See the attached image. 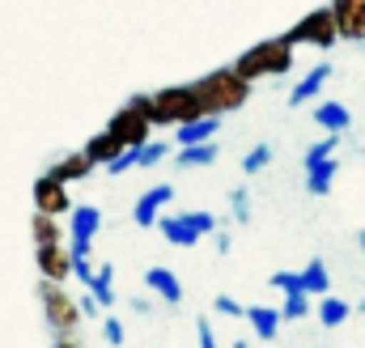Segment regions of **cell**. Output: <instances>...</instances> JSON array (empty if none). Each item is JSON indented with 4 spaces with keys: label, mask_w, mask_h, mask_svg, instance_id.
Returning <instances> with one entry per match:
<instances>
[{
    "label": "cell",
    "mask_w": 365,
    "mask_h": 348,
    "mask_svg": "<svg viewBox=\"0 0 365 348\" xmlns=\"http://www.w3.org/2000/svg\"><path fill=\"white\" fill-rule=\"evenodd\" d=\"M51 348H81V340H77V332H56Z\"/></svg>",
    "instance_id": "cell-39"
},
{
    "label": "cell",
    "mask_w": 365,
    "mask_h": 348,
    "mask_svg": "<svg viewBox=\"0 0 365 348\" xmlns=\"http://www.w3.org/2000/svg\"><path fill=\"white\" fill-rule=\"evenodd\" d=\"M230 217H234L238 225H251V191H247V187H234V191H230Z\"/></svg>",
    "instance_id": "cell-30"
},
{
    "label": "cell",
    "mask_w": 365,
    "mask_h": 348,
    "mask_svg": "<svg viewBox=\"0 0 365 348\" xmlns=\"http://www.w3.org/2000/svg\"><path fill=\"white\" fill-rule=\"evenodd\" d=\"M166 204H175V187H170V183H158V187L140 191V200L132 204V221H136L140 230H153L158 217L166 213Z\"/></svg>",
    "instance_id": "cell-10"
},
{
    "label": "cell",
    "mask_w": 365,
    "mask_h": 348,
    "mask_svg": "<svg viewBox=\"0 0 365 348\" xmlns=\"http://www.w3.org/2000/svg\"><path fill=\"white\" fill-rule=\"evenodd\" d=\"M170 153H175V140H149V145H140V153H136V166H140V170H149V166L166 162Z\"/></svg>",
    "instance_id": "cell-26"
},
{
    "label": "cell",
    "mask_w": 365,
    "mask_h": 348,
    "mask_svg": "<svg viewBox=\"0 0 365 348\" xmlns=\"http://www.w3.org/2000/svg\"><path fill=\"white\" fill-rule=\"evenodd\" d=\"M191 89L200 98V111L217 115V119H225V115H234V111H242L251 102V81H242L234 73V64L217 68V73H204L200 81H191Z\"/></svg>",
    "instance_id": "cell-1"
},
{
    "label": "cell",
    "mask_w": 365,
    "mask_h": 348,
    "mask_svg": "<svg viewBox=\"0 0 365 348\" xmlns=\"http://www.w3.org/2000/svg\"><path fill=\"white\" fill-rule=\"evenodd\" d=\"M128 306H132V314H140V319H149V314H153V302H149V297H132Z\"/></svg>",
    "instance_id": "cell-40"
},
{
    "label": "cell",
    "mask_w": 365,
    "mask_h": 348,
    "mask_svg": "<svg viewBox=\"0 0 365 348\" xmlns=\"http://www.w3.org/2000/svg\"><path fill=\"white\" fill-rule=\"evenodd\" d=\"M81 153H86V158L93 162V170H106V166H110V162L123 153V145H119V140H115V136L102 128V132H93L90 140L81 145Z\"/></svg>",
    "instance_id": "cell-17"
},
{
    "label": "cell",
    "mask_w": 365,
    "mask_h": 348,
    "mask_svg": "<svg viewBox=\"0 0 365 348\" xmlns=\"http://www.w3.org/2000/svg\"><path fill=\"white\" fill-rule=\"evenodd\" d=\"M314 123H319L323 132L344 136V132L353 128V111H349L344 102H319V106H314Z\"/></svg>",
    "instance_id": "cell-19"
},
{
    "label": "cell",
    "mask_w": 365,
    "mask_h": 348,
    "mask_svg": "<svg viewBox=\"0 0 365 348\" xmlns=\"http://www.w3.org/2000/svg\"><path fill=\"white\" fill-rule=\"evenodd\" d=\"M200 98L191 86H166V89H153L149 93V119L153 128H179V123H191L200 119Z\"/></svg>",
    "instance_id": "cell-3"
},
{
    "label": "cell",
    "mask_w": 365,
    "mask_h": 348,
    "mask_svg": "<svg viewBox=\"0 0 365 348\" xmlns=\"http://www.w3.org/2000/svg\"><path fill=\"white\" fill-rule=\"evenodd\" d=\"M327 9L336 17V34L344 43H365V0H331Z\"/></svg>",
    "instance_id": "cell-11"
},
{
    "label": "cell",
    "mask_w": 365,
    "mask_h": 348,
    "mask_svg": "<svg viewBox=\"0 0 365 348\" xmlns=\"http://www.w3.org/2000/svg\"><path fill=\"white\" fill-rule=\"evenodd\" d=\"M217 132H221V119H217V115H200V119L175 128V149H182V145H204V140H212Z\"/></svg>",
    "instance_id": "cell-16"
},
{
    "label": "cell",
    "mask_w": 365,
    "mask_h": 348,
    "mask_svg": "<svg viewBox=\"0 0 365 348\" xmlns=\"http://www.w3.org/2000/svg\"><path fill=\"white\" fill-rule=\"evenodd\" d=\"M272 145H268V140H259V145H255V149H247V158H242V174H259V170H268V166H272Z\"/></svg>",
    "instance_id": "cell-29"
},
{
    "label": "cell",
    "mask_w": 365,
    "mask_h": 348,
    "mask_svg": "<svg viewBox=\"0 0 365 348\" xmlns=\"http://www.w3.org/2000/svg\"><path fill=\"white\" fill-rule=\"evenodd\" d=\"M47 174H51V178H60V183L68 187V183H81V178H90V174H93V162L81 153V149H77V153H64L56 166H47Z\"/></svg>",
    "instance_id": "cell-20"
},
{
    "label": "cell",
    "mask_w": 365,
    "mask_h": 348,
    "mask_svg": "<svg viewBox=\"0 0 365 348\" xmlns=\"http://www.w3.org/2000/svg\"><path fill=\"white\" fill-rule=\"evenodd\" d=\"M30 200H34V213H47V217H68V208H73V195H68V187H64L60 178H51L47 170L34 178V187H30Z\"/></svg>",
    "instance_id": "cell-9"
},
{
    "label": "cell",
    "mask_w": 365,
    "mask_h": 348,
    "mask_svg": "<svg viewBox=\"0 0 365 348\" xmlns=\"http://www.w3.org/2000/svg\"><path fill=\"white\" fill-rule=\"evenodd\" d=\"M38 306H43V319H47L51 336H56V332H77V327H81L77 297H73L64 285H56V280H38Z\"/></svg>",
    "instance_id": "cell-7"
},
{
    "label": "cell",
    "mask_w": 365,
    "mask_h": 348,
    "mask_svg": "<svg viewBox=\"0 0 365 348\" xmlns=\"http://www.w3.org/2000/svg\"><path fill=\"white\" fill-rule=\"evenodd\" d=\"M136 153H140V149H123V153H119V158L106 166V174H128V170H136Z\"/></svg>",
    "instance_id": "cell-35"
},
{
    "label": "cell",
    "mask_w": 365,
    "mask_h": 348,
    "mask_svg": "<svg viewBox=\"0 0 365 348\" xmlns=\"http://www.w3.org/2000/svg\"><path fill=\"white\" fill-rule=\"evenodd\" d=\"M310 310H314V306H310V297H306L302 289H297V293H284V302H280V319H284V323H302Z\"/></svg>",
    "instance_id": "cell-27"
},
{
    "label": "cell",
    "mask_w": 365,
    "mask_h": 348,
    "mask_svg": "<svg viewBox=\"0 0 365 348\" xmlns=\"http://www.w3.org/2000/svg\"><path fill=\"white\" fill-rule=\"evenodd\" d=\"M284 43H289V47H319V51L336 47L340 34H336V17H331V9H327V4H323V9H310L302 21H293V26L284 30Z\"/></svg>",
    "instance_id": "cell-6"
},
{
    "label": "cell",
    "mask_w": 365,
    "mask_h": 348,
    "mask_svg": "<svg viewBox=\"0 0 365 348\" xmlns=\"http://www.w3.org/2000/svg\"><path fill=\"white\" fill-rule=\"evenodd\" d=\"M106 132L123 145V149H140V145H149V136H153V119H149V93H132L115 115H110V123H106Z\"/></svg>",
    "instance_id": "cell-4"
},
{
    "label": "cell",
    "mask_w": 365,
    "mask_h": 348,
    "mask_svg": "<svg viewBox=\"0 0 365 348\" xmlns=\"http://www.w3.org/2000/svg\"><path fill=\"white\" fill-rule=\"evenodd\" d=\"M170 158H175L179 170H204V166H212V162L221 158V149H217L212 140H204V145H182V149H175Z\"/></svg>",
    "instance_id": "cell-18"
},
{
    "label": "cell",
    "mask_w": 365,
    "mask_h": 348,
    "mask_svg": "<svg viewBox=\"0 0 365 348\" xmlns=\"http://www.w3.org/2000/svg\"><path fill=\"white\" fill-rule=\"evenodd\" d=\"M247 323H251V336L259 340V344H272L276 332H280V306H247V314H242Z\"/></svg>",
    "instance_id": "cell-14"
},
{
    "label": "cell",
    "mask_w": 365,
    "mask_h": 348,
    "mask_svg": "<svg viewBox=\"0 0 365 348\" xmlns=\"http://www.w3.org/2000/svg\"><path fill=\"white\" fill-rule=\"evenodd\" d=\"M336 149H340V136H336V132H327L323 140H314V145L302 153V170H306V166H314V162H323V158H336Z\"/></svg>",
    "instance_id": "cell-28"
},
{
    "label": "cell",
    "mask_w": 365,
    "mask_h": 348,
    "mask_svg": "<svg viewBox=\"0 0 365 348\" xmlns=\"http://www.w3.org/2000/svg\"><path fill=\"white\" fill-rule=\"evenodd\" d=\"M73 276H77V280H81V285L90 289V280H93V263H90V260H73Z\"/></svg>",
    "instance_id": "cell-38"
},
{
    "label": "cell",
    "mask_w": 365,
    "mask_h": 348,
    "mask_svg": "<svg viewBox=\"0 0 365 348\" xmlns=\"http://www.w3.org/2000/svg\"><path fill=\"white\" fill-rule=\"evenodd\" d=\"M98 230H102V208H93V204H73L68 208V242L64 247H68L73 260H90Z\"/></svg>",
    "instance_id": "cell-8"
},
{
    "label": "cell",
    "mask_w": 365,
    "mask_h": 348,
    "mask_svg": "<svg viewBox=\"0 0 365 348\" xmlns=\"http://www.w3.org/2000/svg\"><path fill=\"white\" fill-rule=\"evenodd\" d=\"M336 174H340V162H336V158H323V162L306 166V191L323 200V195L336 187Z\"/></svg>",
    "instance_id": "cell-21"
},
{
    "label": "cell",
    "mask_w": 365,
    "mask_h": 348,
    "mask_svg": "<svg viewBox=\"0 0 365 348\" xmlns=\"http://www.w3.org/2000/svg\"><path fill=\"white\" fill-rule=\"evenodd\" d=\"M353 314H365V297L357 302V306H353Z\"/></svg>",
    "instance_id": "cell-41"
},
{
    "label": "cell",
    "mask_w": 365,
    "mask_h": 348,
    "mask_svg": "<svg viewBox=\"0 0 365 348\" xmlns=\"http://www.w3.org/2000/svg\"><path fill=\"white\" fill-rule=\"evenodd\" d=\"M77 310H81V319H98V314H102V306H98V297H93L90 289L77 297Z\"/></svg>",
    "instance_id": "cell-36"
},
{
    "label": "cell",
    "mask_w": 365,
    "mask_h": 348,
    "mask_svg": "<svg viewBox=\"0 0 365 348\" xmlns=\"http://www.w3.org/2000/svg\"><path fill=\"white\" fill-rule=\"evenodd\" d=\"M234 348H251V344H247V340H234Z\"/></svg>",
    "instance_id": "cell-42"
},
{
    "label": "cell",
    "mask_w": 365,
    "mask_h": 348,
    "mask_svg": "<svg viewBox=\"0 0 365 348\" xmlns=\"http://www.w3.org/2000/svg\"><path fill=\"white\" fill-rule=\"evenodd\" d=\"M34 263H38V276L43 280H56V285H68L73 280V255L64 242L56 247H34Z\"/></svg>",
    "instance_id": "cell-12"
},
{
    "label": "cell",
    "mask_w": 365,
    "mask_h": 348,
    "mask_svg": "<svg viewBox=\"0 0 365 348\" xmlns=\"http://www.w3.org/2000/svg\"><path fill=\"white\" fill-rule=\"evenodd\" d=\"M90 293L98 297V306H102V310H115V302H119V297H115V267H110V263H98V267H93Z\"/></svg>",
    "instance_id": "cell-25"
},
{
    "label": "cell",
    "mask_w": 365,
    "mask_h": 348,
    "mask_svg": "<svg viewBox=\"0 0 365 348\" xmlns=\"http://www.w3.org/2000/svg\"><path fill=\"white\" fill-rule=\"evenodd\" d=\"M314 314H319V323H323V327H340V323H349V319H353V306H349L344 297H336V293H323V297H319V306H314Z\"/></svg>",
    "instance_id": "cell-24"
},
{
    "label": "cell",
    "mask_w": 365,
    "mask_h": 348,
    "mask_svg": "<svg viewBox=\"0 0 365 348\" xmlns=\"http://www.w3.org/2000/svg\"><path fill=\"white\" fill-rule=\"evenodd\" d=\"M293 51L297 47H289L284 43V34H276V39H259L255 47H247L238 60H234V73L242 77V81H264V77H284V73H293Z\"/></svg>",
    "instance_id": "cell-2"
},
{
    "label": "cell",
    "mask_w": 365,
    "mask_h": 348,
    "mask_svg": "<svg viewBox=\"0 0 365 348\" xmlns=\"http://www.w3.org/2000/svg\"><path fill=\"white\" fill-rule=\"evenodd\" d=\"M30 238H34V247H56V242H64V225H60V217L34 213V217H30Z\"/></svg>",
    "instance_id": "cell-23"
},
{
    "label": "cell",
    "mask_w": 365,
    "mask_h": 348,
    "mask_svg": "<svg viewBox=\"0 0 365 348\" xmlns=\"http://www.w3.org/2000/svg\"><path fill=\"white\" fill-rule=\"evenodd\" d=\"M212 247H217V255H230V247H234V234H230V230H212Z\"/></svg>",
    "instance_id": "cell-37"
},
{
    "label": "cell",
    "mask_w": 365,
    "mask_h": 348,
    "mask_svg": "<svg viewBox=\"0 0 365 348\" xmlns=\"http://www.w3.org/2000/svg\"><path fill=\"white\" fill-rule=\"evenodd\" d=\"M212 310L225 314V319H242V314H247V306H242L238 297H230V293H217V297H212Z\"/></svg>",
    "instance_id": "cell-31"
},
{
    "label": "cell",
    "mask_w": 365,
    "mask_h": 348,
    "mask_svg": "<svg viewBox=\"0 0 365 348\" xmlns=\"http://www.w3.org/2000/svg\"><path fill=\"white\" fill-rule=\"evenodd\" d=\"M102 340H106L110 348H119L123 340H128V332H123V323H119L115 314H106V319H102Z\"/></svg>",
    "instance_id": "cell-32"
},
{
    "label": "cell",
    "mask_w": 365,
    "mask_h": 348,
    "mask_svg": "<svg viewBox=\"0 0 365 348\" xmlns=\"http://www.w3.org/2000/svg\"><path fill=\"white\" fill-rule=\"evenodd\" d=\"M145 285H149V293H158L166 306H182V285H179V276H175V267L153 263V267L145 272Z\"/></svg>",
    "instance_id": "cell-13"
},
{
    "label": "cell",
    "mask_w": 365,
    "mask_h": 348,
    "mask_svg": "<svg viewBox=\"0 0 365 348\" xmlns=\"http://www.w3.org/2000/svg\"><path fill=\"white\" fill-rule=\"evenodd\" d=\"M153 230H162V238H166L170 247H182V251H187V247H195L200 238H208V234L217 230V217L204 213V208H191V213H162Z\"/></svg>",
    "instance_id": "cell-5"
},
{
    "label": "cell",
    "mask_w": 365,
    "mask_h": 348,
    "mask_svg": "<svg viewBox=\"0 0 365 348\" xmlns=\"http://www.w3.org/2000/svg\"><path fill=\"white\" fill-rule=\"evenodd\" d=\"M327 81H331V64H314V68H306V77L289 89V106L314 102V98L323 93V86H327Z\"/></svg>",
    "instance_id": "cell-15"
},
{
    "label": "cell",
    "mask_w": 365,
    "mask_h": 348,
    "mask_svg": "<svg viewBox=\"0 0 365 348\" xmlns=\"http://www.w3.org/2000/svg\"><path fill=\"white\" fill-rule=\"evenodd\" d=\"M195 340H200V348H217V332H212V319L208 314L195 319Z\"/></svg>",
    "instance_id": "cell-34"
},
{
    "label": "cell",
    "mask_w": 365,
    "mask_h": 348,
    "mask_svg": "<svg viewBox=\"0 0 365 348\" xmlns=\"http://www.w3.org/2000/svg\"><path fill=\"white\" fill-rule=\"evenodd\" d=\"M297 276H302V293H306V297H323V293H331V272H327V260H319V255H314V260L306 263Z\"/></svg>",
    "instance_id": "cell-22"
},
{
    "label": "cell",
    "mask_w": 365,
    "mask_h": 348,
    "mask_svg": "<svg viewBox=\"0 0 365 348\" xmlns=\"http://www.w3.org/2000/svg\"><path fill=\"white\" fill-rule=\"evenodd\" d=\"M268 285L280 289V293H297V289H302V276H297V272H272Z\"/></svg>",
    "instance_id": "cell-33"
}]
</instances>
